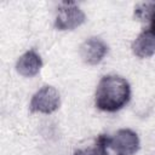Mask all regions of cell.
Segmentation results:
<instances>
[{"label":"cell","mask_w":155,"mask_h":155,"mask_svg":"<svg viewBox=\"0 0 155 155\" xmlns=\"http://www.w3.org/2000/svg\"><path fill=\"white\" fill-rule=\"evenodd\" d=\"M131 99V86L128 81L115 74L104 75L96 88L94 105L107 113H115L122 109Z\"/></svg>","instance_id":"1"},{"label":"cell","mask_w":155,"mask_h":155,"mask_svg":"<svg viewBox=\"0 0 155 155\" xmlns=\"http://www.w3.org/2000/svg\"><path fill=\"white\" fill-rule=\"evenodd\" d=\"M86 21L84 11L73 1H63L57 8L54 28L57 30H73Z\"/></svg>","instance_id":"2"},{"label":"cell","mask_w":155,"mask_h":155,"mask_svg":"<svg viewBox=\"0 0 155 155\" xmlns=\"http://www.w3.org/2000/svg\"><path fill=\"white\" fill-rule=\"evenodd\" d=\"M61 105L59 92L50 85H45L39 88L31 97L29 103V110L31 113L52 114Z\"/></svg>","instance_id":"3"},{"label":"cell","mask_w":155,"mask_h":155,"mask_svg":"<svg viewBox=\"0 0 155 155\" xmlns=\"http://www.w3.org/2000/svg\"><path fill=\"white\" fill-rule=\"evenodd\" d=\"M138 134L130 128H121L113 136H108V148L116 155H133L139 150Z\"/></svg>","instance_id":"4"},{"label":"cell","mask_w":155,"mask_h":155,"mask_svg":"<svg viewBox=\"0 0 155 155\" xmlns=\"http://www.w3.org/2000/svg\"><path fill=\"white\" fill-rule=\"evenodd\" d=\"M108 53V45L97 36H91L85 40L80 46V57L84 63L96 65L103 61Z\"/></svg>","instance_id":"5"},{"label":"cell","mask_w":155,"mask_h":155,"mask_svg":"<svg viewBox=\"0 0 155 155\" xmlns=\"http://www.w3.org/2000/svg\"><path fill=\"white\" fill-rule=\"evenodd\" d=\"M42 67V59L35 50H29L24 52L16 63V70L19 75L24 78L35 76Z\"/></svg>","instance_id":"6"},{"label":"cell","mask_w":155,"mask_h":155,"mask_svg":"<svg viewBox=\"0 0 155 155\" xmlns=\"http://www.w3.org/2000/svg\"><path fill=\"white\" fill-rule=\"evenodd\" d=\"M132 52L138 58H148L155 53V35L148 29L139 33L132 42Z\"/></svg>","instance_id":"7"},{"label":"cell","mask_w":155,"mask_h":155,"mask_svg":"<svg viewBox=\"0 0 155 155\" xmlns=\"http://www.w3.org/2000/svg\"><path fill=\"white\" fill-rule=\"evenodd\" d=\"M134 17L139 21H149L148 30L155 35V2H142L134 7Z\"/></svg>","instance_id":"8"},{"label":"cell","mask_w":155,"mask_h":155,"mask_svg":"<svg viewBox=\"0 0 155 155\" xmlns=\"http://www.w3.org/2000/svg\"><path fill=\"white\" fill-rule=\"evenodd\" d=\"M73 155H109L108 153V134H99L96 144L87 149H79Z\"/></svg>","instance_id":"9"}]
</instances>
